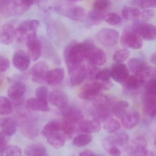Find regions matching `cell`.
Instances as JSON below:
<instances>
[{
    "mask_svg": "<svg viewBox=\"0 0 156 156\" xmlns=\"http://www.w3.org/2000/svg\"><path fill=\"white\" fill-rule=\"evenodd\" d=\"M90 43L72 41L67 45L64 50V56L69 73L86 59Z\"/></svg>",
    "mask_w": 156,
    "mask_h": 156,
    "instance_id": "obj_1",
    "label": "cell"
},
{
    "mask_svg": "<svg viewBox=\"0 0 156 156\" xmlns=\"http://www.w3.org/2000/svg\"><path fill=\"white\" fill-rule=\"evenodd\" d=\"M113 84L110 80L105 82L93 81L87 82L81 88L79 96L83 100H94L99 96L103 90H108L112 87Z\"/></svg>",
    "mask_w": 156,
    "mask_h": 156,
    "instance_id": "obj_2",
    "label": "cell"
},
{
    "mask_svg": "<svg viewBox=\"0 0 156 156\" xmlns=\"http://www.w3.org/2000/svg\"><path fill=\"white\" fill-rule=\"evenodd\" d=\"M73 1L55 5L54 9L59 14L76 21L84 20L86 16L85 11L81 6L72 4Z\"/></svg>",
    "mask_w": 156,
    "mask_h": 156,
    "instance_id": "obj_3",
    "label": "cell"
},
{
    "mask_svg": "<svg viewBox=\"0 0 156 156\" xmlns=\"http://www.w3.org/2000/svg\"><path fill=\"white\" fill-rule=\"evenodd\" d=\"M121 43L125 46L135 49H140L143 45L142 38L131 26H127L124 29L121 37Z\"/></svg>",
    "mask_w": 156,
    "mask_h": 156,
    "instance_id": "obj_4",
    "label": "cell"
},
{
    "mask_svg": "<svg viewBox=\"0 0 156 156\" xmlns=\"http://www.w3.org/2000/svg\"><path fill=\"white\" fill-rule=\"evenodd\" d=\"M131 156H154L152 151L147 147V141L143 136H138L133 140L128 148Z\"/></svg>",
    "mask_w": 156,
    "mask_h": 156,
    "instance_id": "obj_5",
    "label": "cell"
},
{
    "mask_svg": "<svg viewBox=\"0 0 156 156\" xmlns=\"http://www.w3.org/2000/svg\"><path fill=\"white\" fill-rule=\"evenodd\" d=\"M135 31L141 38L147 41H152L156 38L155 26L140 20H135L133 24Z\"/></svg>",
    "mask_w": 156,
    "mask_h": 156,
    "instance_id": "obj_6",
    "label": "cell"
},
{
    "mask_svg": "<svg viewBox=\"0 0 156 156\" xmlns=\"http://www.w3.org/2000/svg\"><path fill=\"white\" fill-rule=\"evenodd\" d=\"M22 133L28 139L34 140L39 135V131L34 123L35 118L32 114L20 117Z\"/></svg>",
    "mask_w": 156,
    "mask_h": 156,
    "instance_id": "obj_7",
    "label": "cell"
},
{
    "mask_svg": "<svg viewBox=\"0 0 156 156\" xmlns=\"http://www.w3.org/2000/svg\"><path fill=\"white\" fill-rule=\"evenodd\" d=\"M26 45L28 54L31 60L36 61L42 54V44L36 34L30 33L26 38Z\"/></svg>",
    "mask_w": 156,
    "mask_h": 156,
    "instance_id": "obj_8",
    "label": "cell"
},
{
    "mask_svg": "<svg viewBox=\"0 0 156 156\" xmlns=\"http://www.w3.org/2000/svg\"><path fill=\"white\" fill-rule=\"evenodd\" d=\"M119 33L112 28H103L96 35V38L100 43L106 47L115 45L119 39Z\"/></svg>",
    "mask_w": 156,
    "mask_h": 156,
    "instance_id": "obj_9",
    "label": "cell"
},
{
    "mask_svg": "<svg viewBox=\"0 0 156 156\" xmlns=\"http://www.w3.org/2000/svg\"><path fill=\"white\" fill-rule=\"evenodd\" d=\"M86 60L90 64L94 66H102L105 64L107 60V57L104 51L95 46L90 43L87 53Z\"/></svg>",
    "mask_w": 156,
    "mask_h": 156,
    "instance_id": "obj_10",
    "label": "cell"
},
{
    "mask_svg": "<svg viewBox=\"0 0 156 156\" xmlns=\"http://www.w3.org/2000/svg\"><path fill=\"white\" fill-rule=\"evenodd\" d=\"M26 91V86L23 82H18L12 85L8 90V95L16 107L23 104V97Z\"/></svg>",
    "mask_w": 156,
    "mask_h": 156,
    "instance_id": "obj_11",
    "label": "cell"
},
{
    "mask_svg": "<svg viewBox=\"0 0 156 156\" xmlns=\"http://www.w3.org/2000/svg\"><path fill=\"white\" fill-rule=\"evenodd\" d=\"M48 65L45 61L37 62L32 67L30 71L32 81L35 83L45 82V78L48 71Z\"/></svg>",
    "mask_w": 156,
    "mask_h": 156,
    "instance_id": "obj_12",
    "label": "cell"
},
{
    "mask_svg": "<svg viewBox=\"0 0 156 156\" xmlns=\"http://www.w3.org/2000/svg\"><path fill=\"white\" fill-rule=\"evenodd\" d=\"M116 103L113 97L106 95H99L93 100L94 110L112 113L113 108Z\"/></svg>",
    "mask_w": 156,
    "mask_h": 156,
    "instance_id": "obj_13",
    "label": "cell"
},
{
    "mask_svg": "<svg viewBox=\"0 0 156 156\" xmlns=\"http://www.w3.org/2000/svg\"><path fill=\"white\" fill-rule=\"evenodd\" d=\"M128 66L134 74L143 75L145 77L150 75V68L145 62L138 58H132L128 61Z\"/></svg>",
    "mask_w": 156,
    "mask_h": 156,
    "instance_id": "obj_14",
    "label": "cell"
},
{
    "mask_svg": "<svg viewBox=\"0 0 156 156\" xmlns=\"http://www.w3.org/2000/svg\"><path fill=\"white\" fill-rule=\"evenodd\" d=\"M63 120L77 125L83 120V116L81 111L75 106L66 107L63 109Z\"/></svg>",
    "mask_w": 156,
    "mask_h": 156,
    "instance_id": "obj_15",
    "label": "cell"
},
{
    "mask_svg": "<svg viewBox=\"0 0 156 156\" xmlns=\"http://www.w3.org/2000/svg\"><path fill=\"white\" fill-rule=\"evenodd\" d=\"M31 60L28 54L23 50H19L14 54L12 63L16 69L21 71H25L29 67Z\"/></svg>",
    "mask_w": 156,
    "mask_h": 156,
    "instance_id": "obj_16",
    "label": "cell"
},
{
    "mask_svg": "<svg viewBox=\"0 0 156 156\" xmlns=\"http://www.w3.org/2000/svg\"><path fill=\"white\" fill-rule=\"evenodd\" d=\"M111 78L119 83L125 82L129 76V71L123 63H115L111 69Z\"/></svg>",
    "mask_w": 156,
    "mask_h": 156,
    "instance_id": "obj_17",
    "label": "cell"
},
{
    "mask_svg": "<svg viewBox=\"0 0 156 156\" xmlns=\"http://www.w3.org/2000/svg\"><path fill=\"white\" fill-rule=\"evenodd\" d=\"M121 119L123 126L127 130H131L139 123L140 120V114L135 110L127 111Z\"/></svg>",
    "mask_w": 156,
    "mask_h": 156,
    "instance_id": "obj_18",
    "label": "cell"
},
{
    "mask_svg": "<svg viewBox=\"0 0 156 156\" xmlns=\"http://www.w3.org/2000/svg\"><path fill=\"white\" fill-rule=\"evenodd\" d=\"M50 102L59 109H63L67 107L68 98L66 94L61 91H53L48 97Z\"/></svg>",
    "mask_w": 156,
    "mask_h": 156,
    "instance_id": "obj_19",
    "label": "cell"
},
{
    "mask_svg": "<svg viewBox=\"0 0 156 156\" xmlns=\"http://www.w3.org/2000/svg\"><path fill=\"white\" fill-rule=\"evenodd\" d=\"M70 83L71 86L76 87L80 84L87 76V66L80 65L78 66L70 73Z\"/></svg>",
    "mask_w": 156,
    "mask_h": 156,
    "instance_id": "obj_20",
    "label": "cell"
},
{
    "mask_svg": "<svg viewBox=\"0 0 156 156\" xmlns=\"http://www.w3.org/2000/svg\"><path fill=\"white\" fill-rule=\"evenodd\" d=\"M15 29L12 24L7 23L4 25L0 32V42L5 45L12 44L15 37Z\"/></svg>",
    "mask_w": 156,
    "mask_h": 156,
    "instance_id": "obj_21",
    "label": "cell"
},
{
    "mask_svg": "<svg viewBox=\"0 0 156 156\" xmlns=\"http://www.w3.org/2000/svg\"><path fill=\"white\" fill-rule=\"evenodd\" d=\"M65 71L61 68H57L48 71L45 78V82L52 86L60 84L65 78Z\"/></svg>",
    "mask_w": 156,
    "mask_h": 156,
    "instance_id": "obj_22",
    "label": "cell"
},
{
    "mask_svg": "<svg viewBox=\"0 0 156 156\" xmlns=\"http://www.w3.org/2000/svg\"><path fill=\"white\" fill-rule=\"evenodd\" d=\"M101 128V122L94 118L92 120L83 121L78 126V129L80 132L86 134L98 132Z\"/></svg>",
    "mask_w": 156,
    "mask_h": 156,
    "instance_id": "obj_23",
    "label": "cell"
},
{
    "mask_svg": "<svg viewBox=\"0 0 156 156\" xmlns=\"http://www.w3.org/2000/svg\"><path fill=\"white\" fill-rule=\"evenodd\" d=\"M36 2L34 1H13L12 16L22 15Z\"/></svg>",
    "mask_w": 156,
    "mask_h": 156,
    "instance_id": "obj_24",
    "label": "cell"
},
{
    "mask_svg": "<svg viewBox=\"0 0 156 156\" xmlns=\"http://www.w3.org/2000/svg\"><path fill=\"white\" fill-rule=\"evenodd\" d=\"M145 82V77L143 75L134 74L129 76L124 82L125 87L129 90H135L142 87Z\"/></svg>",
    "mask_w": 156,
    "mask_h": 156,
    "instance_id": "obj_25",
    "label": "cell"
},
{
    "mask_svg": "<svg viewBox=\"0 0 156 156\" xmlns=\"http://www.w3.org/2000/svg\"><path fill=\"white\" fill-rule=\"evenodd\" d=\"M26 107L32 111L48 112L49 111L48 103L36 98H30L27 101Z\"/></svg>",
    "mask_w": 156,
    "mask_h": 156,
    "instance_id": "obj_26",
    "label": "cell"
},
{
    "mask_svg": "<svg viewBox=\"0 0 156 156\" xmlns=\"http://www.w3.org/2000/svg\"><path fill=\"white\" fill-rule=\"evenodd\" d=\"M30 20H26L23 21L15 29V38L19 43L23 42L25 39H26L30 31Z\"/></svg>",
    "mask_w": 156,
    "mask_h": 156,
    "instance_id": "obj_27",
    "label": "cell"
},
{
    "mask_svg": "<svg viewBox=\"0 0 156 156\" xmlns=\"http://www.w3.org/2000/svg\"><path fill=\"white\" fill-rule=\"evenodd\" d=\"M17 122L12 118L4 119L1 124L2 132L7 136H11L16 133L17 129Z\"/></svg>",
    "mask_w": 156,
    "mask_h": 156,
    "instance_id": "obj_28",
    "label": "cell"
},
{
    "mask_svg": "<svg viewBox=\"0 0 156 156\" xmlns=\"http://www.w3.org/2000/svg\"><path fill=\"white\" fill-rule=\"evenodd\" d=\"M144 110L145 114L152 118H156V95H147L144 101Z\"/></svg>",
    "mask_w": 156,
    "mask_h": 156,
    "instance_id": "obj_29",
    "label": "cell"
},
{
    "mask_svg": "<svg viewBox=\"0 0 156 156\" xmlns=\"http://www.w3.org/2000/svg\"><path fill=\"white\" fill-rule=\"evenodd\" d=\"M62 130V125L57 120L49 122L48 123L42 130V135L46 138L55 134L59 133Z\"/></svg>",
    "mask_w": 156,
    "mask_h": 156,
    "instance_id": "obj_30",
    "label": "cell"
},
{
    "mask_svg": "<svg viewBox=\"0 0 156 156\" xmlns=\"http://www.w3.org/2000/svg\"><path fill=\"white\" fill-rule=\"evenodd\" d=\"M25 154L27 156H46V148L40 143L29 145L25 149Z\"/></svg>",
    "mask_w": 156,
    "mask_h": 156,
    "instance_id": "obj_31",
    "label": "cell"
},
{
    "mask_svg": "<svg viewBox=\"0 0 156 156\" xmlns=\"http://www.w3.org/2000/svg\"><path fill=\"white\" fill-rule=\"evenodd\" d=\"M66 137L64 134L60 133L55 134L49 136L47 139V142L52 147L55 149H59L64 146L66 142Z\"/></svg>",
    "mask_w": 156,
    "mask_h": 156,
    "instance_id": "obj_32",
    "label": "cell"
},
{
    "mask_svg": "<svg viewBox=\"0 0 156 156\" xmlns=\"http://www.w3.org/2000/svg\"><path fill=\"white\" fill-rule=\"evenodd\" d=\"M129 104L126 101H120L116 103L112 110V113L117 118L121 119L127 111Z\"/></svg>",
    "mask_w": 156,
    "mask_h": 156,
    "instance_id": "obj_33",
    "label": "cell"
},
{
    "mask_svg": "<svg viewBox=\"0 0 156 156\" xmlns=\"http://www.w3.org/2000/svg\"><path fill=\"white\" fill-rule=\"evenodd\" d=\"M61 125L62 131L64 135L67 138H71L74 135L77 129L76 125L64 120Z\"/></svg>",
    "mask_w": 156,
    "mask_h": 156,
    "instance_id": "obj_34",
    "label": "cell"
},
{
    "mask_svg": "<svg viewBox=\"0 0 156 156\" xmlns=\"http://www.w3.org/2000/svg\"><path fill=\"white\" fill-rule=\"evenodd\" d=\"M13 111L12 105L7 98L0 96V114L8 115Z\"/></svg>",
    "mask_w": 156,
    "mask_h": 156,
    "instance_id": "obj_35",
    "label": "cell"
},
{
    "mask_svg": "<svg viewBox=\"0 0 156 156\" xmlns=\"http://www.w3.org/2000/svg\"><path fill=\"white\" fill-rule=\"evenodd\" d=\"M104 128L109 133H115L120 130L121 125L118 121L112 117L105 122Z\"/></svg>",
    "mask_w": 156,
    "mask_h": 156,
    "instance_id": "obj_36",
    "label": "cell"
},
{
    "mask_svg": "<svg viewBox=\"0 0 156 156\" xmlns=\"http://www.w3.org/2000/svg\"><path fill=\"white\" fill-rule=\"evenodd\" d=\"M92 140L91 136L87 134H81L76 136L73 140V143L77 147H82L91 143Z\"/></svg>",
    "mask_w": 156,
    "mask_h": 156,
    "instance_id": "obj_37",
    "label": "cell"
},
{
    "mask_svg": "<svg viewBox=\"0 0 156 156\" xmlns=\"http://www.w3.org/2000/svg\"><path fill=\"white\" fill-rule=\"evenodd\" d=\"M113 137L116 145L123 146L129 141V136L125 131H118L113 136Z\"/></svg>",
    "mask_w": 156,
    "mask_h": 156,
    "instance_id": "obj_38",
    "label": "cell"
},
{
    "mask_svg": "<svg viewBox=\"0 0 156 156\" xmlns=\"http://www.w3.org/2000/svg\"><path fill=\"white\" fill-rule=\"evenodd\" d=\"M13 1H0V12L5 16H12Z\"/></svg>",
    "mask_w": 156,
    "mask_h": 156,
    "instance_id": "obj_39",
    "label": "cell"
},
{
    "mask_svg": "<svg viewBox=\"0 0 156 156\" xmlns=\"http://www.w3.org/2000/svg\"><path fill=\"white\" fill-rule=\"evenodd\" d=\"M107 14H105L104 12L96 11L93 10L90 11L88 13V16L90 21L94 24L100 23L103 20H105V16Z\"/></svg>",
    "mask_w": 156,
    "mask_h": 156,
    "instance_id": "obj_40",
    "label": "cell"
},
{
    "mask_svg": "<svg viewBox=\"0 0 156 156\" xmlns=\"http://www.w3.org/2000/svg\"><path fill=\"white\" fill-rule=\"evenodd\" d=\"M130 55V52L128 49H123L117 50L115 53L113 59L117 63H122L127 59Z\"/></svg>",
    "mask_w": 156,
    "mask_h": 156,
    "instance_id": "obj_41",
    "label": "cell"
},
{
    "mask_svg": "<svg viewBox=\"0 0 156 156\" xmlns=\"http://www.w3.org/2000/svg\"><path fill=\"white\" fill-rule=\"evenodd\" d=\"M22 150L19 147L11 145L6 147L1 153V156H20Z\"/></svg>",
    "mask_w": 156,
    "mask_h": 156,
    "instance_id": "obj_42",
    "label": "cell"
},
{
    "mask_svg": "<svg viewBox=\"0 0 156 156\" xmlns=\"http://www.w3.org/2000/svg\"><path fill=\"white\" fill-rule=\"evenodd\" d=\"M36 97L37 99L48 103L49 94L47 88L44 86L38 87L36 91Z\"/></svg>",
    "mask_w": 156,
    "mask_h": 156,
    "instance_id": "obj_43",
    "label": "cell"
},
{
    "mask_svg": "<svg viewBox=\"0 0 156 156\" xmlns=\"http://www.w3.org/2000/svg\"><path fill=\"white\" fill-rule=\"evenodd\" d=\"M111 2L107 0L96 1L93 3L94 10L104 12L107 8L111 6Z\"/></svg>",
    "mask_w": 156,
    "mask_h": 156,
    "instance_id": "obj_44",
    "label": "cell"
},
{
    "mask_svg": "<svg viewBox=\"0 0 156 156\" xmlns=\"http://www.w3.org/2000/svg\"><path fill=\"white\" fill-rule=\"evenodd\" d=\"M105 21L109 24L116 25L122 23V19L117 14L110 13L106 15L105 18Z\"/></svg>",
    "mask_w": 156,
    "mask_h": 156,
    "instance_id": "obj_45",
    "label": "cell"
},
{
    "mask_svg": "<svg viewBox=\"0 0 156 156\" xmlns=\"http://www.w3.org/2000/svg\"><path fill=\"white\" fill-rule=\"evenodd\" d=\"M111 78V69H105L99 71L95 77V79L99 81L105 82L110 80Z\"/></svg>",
    "mask_w": 156,
    "mask_h": 156,
    "instance_id": "obj_46",
    "label": "cell"
},
{
    "mask_svg": "<svg viewBox=\"0 0 156 156\" xmlns=\"http://www.w3.org/2000/svg\"><path fill=\"white\" fill-rule=\"evenodd\" d=\"M146 92L150 96L156 95V79H153L147 82L145 87Z\"/></svg>",
    "mask_w": 156,
    "mask_h": 156,
    "instance_id": "obj_47",
    "label": "cell"
},
{
    "mask_svg": "<svg viewBox=\"0 0 156 156\" xmlns=\"http://www.w3.org/2000/svg\"><path fill=\"white\" fill-rule=\"evenodd\" d=\"M102 144L103 148L107 152L111 147L116 146L113 136H108L104 138L102 141Z\"/></svg>",
    "mask_w": 156,
    "mask_h": 156,
    "instance_id": "obj_48",
    "label": "cell"
},
{
    "mask_svg": "<svg viewBox=\"0 0 156 156\" xmlns=\"http://www.w3.org/2000/svg\"><path fill=\"white\" fill-rule=\"evenodd\" d=\"M154 11L151 9H145L141 13V17L143 21L145 22H148L154 17Z\"/></svg>",
    "mask_w": 156,
    "mask_h": 156,
    "instance_id": "obj_49",
    "label": "cell"
},
{
    "mask_svg": "<svg viewBox=\"0 0 156 156\" xmlns=\"http://www.w3.org/2000/svg\"><path fill=\"white\" fill-rule=\"evenodd\" d=\"M87 76L91 79H95L96 75L98 74L100 70L96 66L90 64L87 66Z\"/></svg>",
    "mask_w": 156,
    "mask_h": 156,
    "instance_id": "obj_50",
    "label": "cell"
},
{
    "mask_svg": "<svg viewBox=\"0 0 156 156\" xmlns=\"http://www.w3.org/2000/svg\"><path fill=\"white\" fill-rule=\"evenodd\" d=\"M10 62L7 58L0 56V72L6 71L10 67Z\"/></svg>",
    "mask_w": 156,
    "mask_h": 156,
    "instance_id": "obj_51",
    "label": "cell"
},
{
    "mask_svg": "<svg viewBox=\"0 0 156 156\" xmlns=\"http://www.w3.org/2000/svg\"><path fill=\"white\" fill-rule=\"evenodd\" d=\"M140 7L142 9L156 7V0L141 1Z\"/></svg>",
    "mask_w": 156,
    "mask_h": 156,
    "instance_id": "obj_52",
    "label": "cell"
},
{
    "mask_svg": "<svg viewBox=\"0 0 156 156\" xmlns=\"http://www.w3.org/2000/svg\"><path fill=\"white\" fill-rule=\"evenodd\" d=\"M40 26V22L35 19L30 20V31L31 33L36 34L37 31Z\"/></svg>",
    "mask_w": 156,
    "mask_h": 156,
    "instance_id": "obj_53",
    "label": "cell"
},
{
    "mask_svg": "<svg viewBox=\"0 0 156 156\" xmlns=\"http://www.w3.org/2000/svg\"><path fill=\"white\" fill-rule=\"evenodd\" d=\"M122 15L126 20L132 18L131 6H125L123 7L122 11Z\"/></svg>",
    "mask_w": 156,
    "mask_h": 156,
    "instance_id": "obj_54",
    "label": "cell"
},
{
    "mask_svg": "<svg viewBox=\"0 0 156 156\" xmlns=\"http://www.w3.org/2000/svg\"><path fill=\"white\" fill-rule=\"evenodd\" d=\"M6 136L2 132L0 133V153L7 147V139Z\"/></svg>",
    "mask_w": 156,
    "mask_h": 156,
    "instance_id": "obj_55",
    "label": "cell"
},
{
    "mask_svg": "<svg viewBox=\"0 0 156 156\" xmlns=\"http://www.w3.org/2000/svg\"><path fill=\"white\" fill-rule=\"evenodd\" d=\"M109 154L112 156H120L121 155V152L120 149L116 146L111 147L108 151Z\"/></svg>",
    "mask_w": 156,
    "mask_h": 156,
    "instance_id": "obj_56",
    "label": "cell"
},
{
    "mask_svg": "<svg viewBox=\"0 0 156 156\" xmlns=\"http://www.w3.org/2000/svg\"><path fill=\"white\" fill-rule=\"evenodd\" d=\"M95 155L91 150L87 149L80 153L79 156H94Z\"/></svg>",
    "mask_w": 156,
    "mask_h": 156,
    "instance_id": "obj_57",
    "label": "cell"
},
{
    "mask_svg": "<svg viewBox=\"0 0 156 156\" xmlns=\"http://www.w3.org/2000/svg\"><path fill=\"white\" fill-rule=\"evenodd\" d=\"M150 60V61L153 64H156V52L154 53L151 56Z\"/></svg>",
    "mask_w": 156,
    "mask_h": 156,
    "instance_id": "obj_58",
    "label": "cell"
},
{
    "mask_svg": "<svg viewBox=\"0 0 156 156\" xmlns=\"http://www.w3.org/2000/svg\"><path fill=\"white\" fill-rule=\"evenodd\" d=\"M141 1H131V3L132 5H139L140 6L141 4Z\"/></svg>",
    "mask_w": 156,
    "mask_h": 156,
    "instance_id": "obj_59",
    "label": "cell"
},
{
    "mask_svg": "<svg viewBox=\"0 0 156 156\" xmlns=\"http://www.w3.org/2000/svg\"><path fill=\"white\" fill-rule=\"evenodd\" d=\"M3 82V77L1 73H0V87L2 84Z\"/></svg>",
    "mask_w": 156,
    "mask_h": 156,
    "instance_id": "obj_60",
    "label": "cell"
},
{
    "mask_svg": "<svg viewBox=\"0 0 156 156\" xmlns=\"http://www.w3.org/2000/svg\"><path fill=\"white\" fill-rule=\"evenodd\" d=\"M154 145L155 147L156 148V136L154 140Z\"/></svg>",
    "mask_w": 156,
    "mask_h": 156,
    "instance_id": "obj_61",
    "label": "cell"
},
{
    "mask_svg": "<svg viewBox=\"0 0 156 156\" xmlns=\"http://www.w3.org/2000/svg\"><path fill=\"white\" fill-rule=\"evenodd\" d=\"M94 156H101L97 155H95H95H94Z\"/></svg>",
    "mask_w": 156,
    "mask_h": 156,
    "instance_id": "obj_62",
    "label": "cell"
},
{
    "mask_svg": "<svg viewBox=\"0 0 156 156\" xmlns=\"http://www.w3.org/2000/svg\"></svg>",
    "mask_w": 156,
    "mask_h": 156,
    "instance_id": "obj_63",
    "label": "cell"
},
{
    "mask_svg": "<svg viewBox=\"0 0 156 156\" xmlns=\"http://www.w3.org/2000/svg\"></svg>",
    "mask_w": 156,
    "mask_h": 156,
    "instance_id": "obj_64",
    "label": "cell"
}]
</instances>
